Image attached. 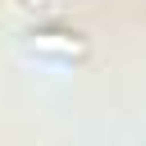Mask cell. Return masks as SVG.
<instances>
[{"label":"cell","mask_w":146,"mask_h":146,"mask_svg":"<svg viewBox=\"0 0 146 146\" xmlns=\"http://www.w3.org/2000/svg\"><path fill=\"white\" fill-rule=\"evenodd\" d=\"M36 46H41V50H64V55H78V46H73V41H55V36H36Z\"/></svg>","instance_id":"1"}]
</instances>
